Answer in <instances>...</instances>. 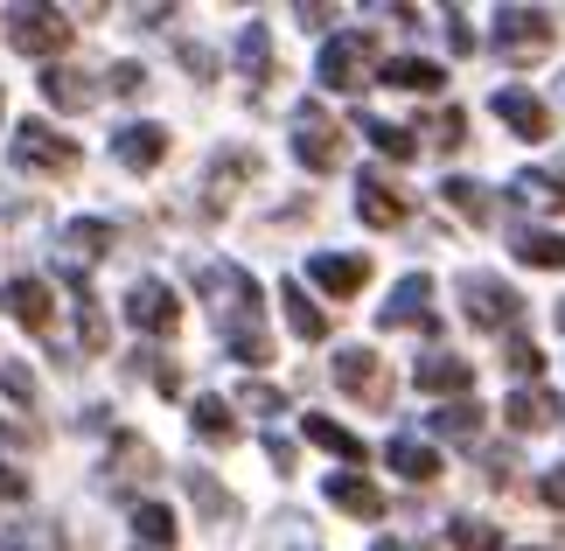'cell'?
Returning a JSON list of instances; mask_svg holds the SVG:
<instances>
[{
  "label": "cell",
  "instance_id": "31",
  "mask_svg": "<svg viewBox=\"0 0 565 551\" xmlns=\"http://www.w3.org/2000/svg\"><path fill=\"white\" fill-rule=\"evenodd\" d=\"M440 195H447V203H454V210L468 216V224H489V216H495V203L482 195V182H468V174H454V182H447Z\"/></svg>",
  "mask_w": 565,
  "mask_h": 551
},
{
  "label": "cell",
  "instance_id": "40",
  "mask_svg": "<svg viewBox=\"0 0 565 551\" xmlns=\"http://www.w3.org/2000/svg\"><path fill=\"white\" fill-rule=\"evenodd\" d=\"M113 92L119 98H140L147 92V71H140V63H119V71H113Z\"/></svg>",
  "mask_w": 565,
  "mask_h": 551
},
{
  "label": "cell",
  "instance_id": "20",
  "mask_svg": "<svg viewBox=\"0 0 565 551\" xmlns=\"http://www.w3.org/2000/svg\"><path fill=\"white\" fill-rule=\"evenodd\" d=\"M329 502H335V510H350V517H363V523L384 517V496L363 475H329Z\"/></svg>",
  "mask_w": 565,
  "mask_h": 551
},
{
  "label": "cell",
  "instance_id": "41",
  "mask_svg": "<svg viewBox=\"0 0 565 551\" xmlns=\"http://www.w3.org/2000/svg\"><path fill=\"white\" fill-rule=\"evenodd\" d=\"M245 405H252V412H287V399H279L273 384H245Z\"/></svg>",
  "mask_w": 565,
  "mask_h": 551
},
{
  "label": "cell",
  "instance_id": "5",
  "mask_svg": "<svg viewBox=\"0 0 565 551\" xmlns=\"http://www.w3.org/2000/svg\"><path fill=\"white\" fill-rule=\"evenodd\" d=\"M14 168H29V174H77V147L63 134H50L42 119H29V126H14Z\"/></svg>",
  "mask_w": 565,
  "mask_h": 551
},
{
  "label": "cell",
  "instance_id": "49",
  "mask_svg": "<svg viewBox=\"0 0 565 551\" xmlns=\"http://www.w3.org/2000/svg\"><path fill=\"white\" fill-rule=\"evenodd\" d=\"M558 98H565V84H558Z\"/></svg>",
  "mask_w": 565,
  "mask_h": 551
},
{
  "label": "cell",
  "instance_id": "48",
  "mask_svg": "<svg viewBox=\"0 0 565 551\" xmlns=\"http://www.w3.org/2000/svg\"><path fill=\"white\" fill-rule=\"evenodd\" d=\"M0 113H8V98H0Z\"/></svg>",
  "mask_w": 565,
  "mask_h": 551
},
{
  "label": "cell",
  "instance_id": "6",
  "mask_svg": "<svg viewBox=\"0 0 565 551\" xmlns=\"http://www.w3.org/2000/svg\"><path fill=\"white\" fill-rule=\"evenodd\" d=\"M8 42L21 56H56L63 42H71V21H63L56 8H14L8 14Z\"/></svg>",
  "mask_w": 565,
  "mask_h": 551
},
{
  "label": "cell",
  "instance_id": "1",
  "mask_svg": "<svg viewBox=\"0 0 565 551\" xmlns=\"http://www.w3.org/2000/svg\"><path fill=\"white\" fill-rule=\"evenodd\" d=\"M195 286L210 294V307H216V321H224V342H231V357L237 363H273V342H266V328H258V286H252V273L245 266H210L195 273Z\"/></svg>",
  "mask_w": 565,
  "mask_h": 551
},
{
  "label": "cell",
  "instance_id": "36",
  "mask_svg": "<svg viewBox=\"0 0 565 551\" xmlns=\"http://www.w3.org/2000/svg\"><path fill=\"white\" fill-rule=\"evenodd\" d=\"M134 531H140L147 544H175V517H168L161 502H140V510H134Z\"/></svg>",
  "mask_w": 565,
  "mask_h": 551
},
{
  "label": "cell",
  "instance_id": "35",
  "mask_svg": "<svg viewBox=\"0 0 565 551\" xmlns=\"http://www.w3.org/2000/svg\"><path fill=\"white\" fill-rule=\"evenodd\" d=\"M189 496L203 502V510H210L216 523H224V517H237V502H231V489H216V481H210L203 468H189Z\"/></svg>",
  "mask_w": 565,
  "mask_h": 551
},
{
  "label": "cell",
  "instance_id": "42",
  "mask_svg": "<svg viewBox=\"0 0 565 551\" xmlns=\"http://www.w3.org/2000/svg\"><path fill=\"white\" fill-rule=\"evenodd\" d=\"M447 42H454V56H468V50H475V29H468V14H447Z\"/></svg>",
  "mask_w": 565,
  "mask_h": 551
},
{
  "label": "cell",
  "instance_id": "27",
  "mask_svg": "<svg viewBox=\"0 0 565 551\" xmlns=\"http://www.w3.org/2000/svg\"><path fill=\"white\" fill-rule=\"evenodd\" d=\"M426 426L440 433V439H461V447H475V439H482V405H440Z\"/></svg>",
  "mask_w": 565,
  "mask_h": 551
},
{
  "label": "cell",
  "instance_id": "21",
  "mask_svg": "<svg viewBox=\"0 0 565 551\" xmlns=\"http://www.w3.org/2000/svg\"><path fill=\"white\" fill-rule=\"evenodd\" d=\"M279 307H287V328H294V336L300 342H321V336H329V315H321V307L308 300V294H300V286L287 279V286H279Z\"/></svg>",
  "mask_w": 565,
  "mask_h": 551
},
{
  "label": "cell",
  "instance_id": "7",
  "mask_svg": "<svg viewBox=\"0 0 565 551\" xmlns=\"http://www.w3.org/2000/svg\"><path fill=\"white\" fill-rule=\"evenodd\" d=\"M126 321L147 328V336H175V328H182V300L168 294L161 279H134V294H126Z\"/></svg>",
  "mask_w": 565,
  "mask_h": 551
},
{
  "label": "cell",
  "instance_id": "24",
  "mask_svg": "<svg viewBox=\"0 0 565 551\" xmlns=\"http://www.w3.org/2000/svg\"><path fill=\"white\" fill-rule=\"evenodd\" d=\"M524 266H545V273H565V237L558 231H516V245H510Z\"/></svg>",
  "mask_w": 565,
  "mask_h": 551
},
{
  "label": "cell",
  "instance_id": "10",
  "mask_svg": "<svg viewBox=\"0 0 565 551\" xmlns=\"http://www.w3.org/2000/svg\"><path fill=\"white\" fill-rule=\"evenodd\" d=\"M0 307H8L29 336H50V328H56V300H50L42 279H8V286H0Z\"/></svg>",
  "mask_w": 565,
  "mask_h": 551
},
{
  "label": "cell",
  "instance_id": "33",
  "mask_svg": "<svg viewBox=\"0 0 565 551\" xmlns=\"http://www.w3.org/2000/svg\"><path fill=\"white\" fill-rule=\"evenodd\" d=\"M447 544H454V551H495V544H503V531H495V523L461 517V523H447Z\"/></svg>",
  "mask_w": 565,
  "mask_h": 551
},
{
  "label": "cell",
  "instance_id": "2",
  "mask_svg": "<svg viewBox=\"0 0 565 551\" xmlns=\"http://www.w3.org/2000/svg\"><path fill=\"white\" fill-rule=\"evenodd\" d=\"M461 315L475 328H510V336H516L524 300H516V286H503L495 273H461Z\"/></svg>",
  "mask_w": 565,
  "mask_h": 551
},
{
  "label": "cell",
  "instance_id": "29",
  "mask_svg": "<svg viewBox=\"0 0 565 551\" xmlns=\"http://www.w3.org/2000/svg\"><path fill=\"white\" fill-rule=\"evenodd\" d=\"M516 203H531V210H552V216H565V182L558 174H516Z\"/></svg>",
  "mask_w": 565,
  "mask_h": 551
},
{
  "label": "cell",
  "instance_id": "4",
  "mask_svg": "<svg viewBox=\"0 0 565 551\" xmlns=\"http://www.w3.org/2000/svg\"><path fill=\"white\" fill-rule=\"evenodd\" d=\"M371 56H377V42L363 35V29H350V35H335L329 50H321L315 77L329 84V92H356V84H371Z\"/></svg>",
  "mask_w": 565,
  "mask_h": 551
},
{
  "label": "cell",
  "instance_id": "11",
  "mask_svg": "<svg viewBox=\"0 0 565 551\" xmlns=\"http://www.w3.org/2000/svg\"><path fill=\"white\" fill-rule=\"evenodd\" d=\"M426 300H433V279L426 273H405L398 286H391V300L377 307V321L384 328H433V307Z\"/></svg>",
  "mask_w": 565,
  "mask_h": 551
},
{
  "label": "cell",
  "instance_id": "3",
  "mask_svg": "<svg viewBox=\"0 0 565 551\" xmlns=\"http://www.w3.org/2000/svg\"><path fill=\"white\" fill-rule=\"evenodd\" d=\"M552 42H558V21L545 8H503V14H495V50H503L510 63L545 56Z\"/></svg>",
  "mask_w": 565,
  "mask_h": 551
},
{
  "label": "cell",
  "instance_id": "47",
  "mask_svg": "<svg viewBox=\"0 0 565 551\" xmlns=\"http://www.w3.org/2000/svg\"><path fill=\"white\" fill-rule=\"evenodd\" d=\"M371 551H419V544H405V538H377Z\"/></svg>",
  "mask_w": 565,
  "mask_h": 551
},
{
  "label": "cell",
  "instance_id": "45",
  "mask_svg": "<svg viewBox=\"0 0 565 551\" xmlns=\"http://www.w3.org/2000/svg\"><path fill=\"white\" fill-rule=\"evenodd\" d=\"M300 14V29H329V21H335V8H294Z\"/></svg>",
  "mask_w": 565,
  "mask_h": 551
},
{
  "label": "cell",
  "instance_id": "25",
  "mask_svg": "<svg viewBox=\"0 0 565 551\" xmlns=\"http://www.w3.org/2000/svg\"><path fill=\"white\" fill-rule=\"evenodd\" d=\"M440 63H426V56H391L384 63V84H398V92H440Z\"/></svg>",
  "mask_w": 565,
  "mask_h": 551
},
{
  "label": "cell",
  "instance_id": "9",
  "mask_svg": "<svg viewBox=\"0 0 565 551\" xmlns=\"http://www.w3.org/2000/svg\"><path fill=\"white\" fill-rule=\"evenodd\" d=\"M56 252H63V273L77 279L84 266H98V258L113 252V224H98V216H77V224H63Z\"/></svg>",
  "mask_w": 565,
  "mask_h": 551
},
{
  "label": "cell",
  "instance_id": "23",
  "mask_svg": "<svg viewBox=\"0 0 565 551\" xmlns=\"http://www.w3.org/2000/svg\"><path fill=\"white\" fill-rule=\"evenodd\" d=\"M300 433H308L315 447H329L335 460H363V439H356L350 426H335V418H321V412H308V418H300Z\"/></svg>",
  "mask_w": 565,
  "mask_h": 551
},
{
  "label": "cell",
  "instance_id": "15",
  "mask_svg": "<svg viewBox=\"0 0 565 551\" xmlns=\"http://www.w3.org/2000/svg\"><path fill=\"white\" fill-rule=\"evenodd\" d=\"M113 153H119L134 174L161 168V161H168V126H147V119H140V126H119V134H113Z\"/></svg>",
  "mask_w": 565,
  "mask_h": 551
},
{
  "label": "cell",
  "instance_id": "30",
  "mask_svg": "<svg viewBox=\"0 0 565 551\" xmlns=\"http://www.w3.org/2000/svg\"><path fill=\"white\" fill-rule=\"evenodd\" d=\"M147 475H154V447L126 433L119 447H113V481H147Z\"/></svg>",
  "mask_w": 565,
  "mask_h": 551
},
{
  "label": "cell",
  "instance_id": "12",
  "mask_svg": "<svg viewBox=\"0 0 565 551\" xmlns=\"http://www.w3.org/2000/svg\"><path fill=\"white\" fill-rule=\"evenodd\" d=\"M335 384L350 391V399H363V405L391 399V378H384V363L371 357V349H342V357H335Z\"/></svg>",
  "mask_w": 565,
  "mask_h": 551
},
{
  "label": "cell",
  "instance_id": "39",
  "mask_svg": "<svg viewBox=\"0 0 565 551\" xmlns=\"http://www.w3.org/2000/svg\"><path fill=\"white\" fill-rule=\"evenodd\" d=\"M433 140H440V147H461V140H468V119H461V113L447 105V113L433 119Z\"/></svg>",
  "mask_w": 565,
  "mask_h": 551
},
{
  "label": "cell",
  "instance_id": "43",
  "mask_svg": "<svg viewBox=\"0 0 565 551\" xmlns=\"http://www.w3.org/2000/svg\"><path fill=\"white\" fill-rule=\"evenodd\" d=\"M266 460H273L279 475H287V468H294V439H279V433H266Z\"/></svg>",
  "mask_w": 565,
  "mask_h": 551
},
{
  "label": "cell",
  "instance_id": "34",
  "mask_svg": "<svg viewBox=\"0 0 565 551\" xmlns=\"http://www.w3.org/2000/svg\"><path fill=\"white\" fill-rule=\"evenodd\" d=\"M503 363H510V370H516V378H524V384H537V378H545V349H537L531 336H510Z\"/></svg>",
  "mask_w": 565,
  "mask_h": 551
},
{
  "label": "cell",
  "instance_id": "13",
  "mask_svg": "<svg viewBox=\"0 0 565 551\" xmlns=\"http://www.w3.org/2000/svg\"><path fill=\"white\" fill-rule=\"evenodd\" d=\"M489 105H495V119H503L516 140H552V113H545V98H531V92H516V84H510V92H495Z\"/></svg>",
  "mask_w": 565,
  "mask_h": 551
},
{
  "label": "cell",
  "instance_id": "37",
  "mask_svg": "<svg viewBox=\"0 0 565 551\" xmlns=\"http://www.w3.org/2000/svg\"><path fill=\"white\" fill-rule=\"evenodd\" d=\"M77 328H84V357H105V315L92 294H77Z\"/></svg>",
  "mask_w": 565,
  "mask_h": 551
},
{
  "label": "cell",
  "instance_id": "18",
  "mask_svg": "<svg viewBox=\"0 0 565 551\" xmlns=\"http://www.w3.org/2000/svg\"><path fill=\"white\" fill-rule=\"evenodd\" d=\"M42 98H50L56 113H84V105L98 98V84L84 71H71V63H50V71H42Z\"/></svg>",
  "mask_w": 565,
  "mask_h": 551
},
{
  "label": "cell",
  "instance_id": "14",
  "mask_svg": "<svg viewBox=\"0 0 565 551\" xmlns=\"http://www.w3.org/2000/svg\"><path fill=\"white\" fill-rule=\"evenodd\" d=\"M308 279L321 286V294L350 300V294H363V279H371V258H342V252H315V258H308Z\"/></svg>",
  "mask_w": 565,
  "mask_h": 551
},
{
  "label": "cell",
  "instance_id": "44",
  "mask_svg": "<svg viewBox=\"0 0 565 551\" xmlns=\"http://www.w3.org/2000/svg\"><path fill=\"white\" fill-rule=\"evenodd\" d=\"M537 496H545V502H552V510H565V468H552L545 481H537Z\"/></svg>",
  "mask_w": 565,
  "mask_h": 551
},
{
  "label": "cell",
  "instance_id": "46",
  "mask_svg": "<svg viewBox=\"0 0 565 551\" xmlns=\"http://www.w3.org/2000/svg\"><path fill=\"white\" fill-rule=\"evenodd\" d=\"M0 496H8V502H21V496H29V481H21L14 468H0Z\"/></svg>",
  "mask_w": 565,
  "mask_h": 551
},
{
  "label": "cell",
  "instance_id": "19",
  "mask_svg": "<svg viewBox=\"0 0 565 551\" xmlns=\"http://www.w3.org/2000/svg\"><path fill=\"white\" fill-rule=\"evenodd\" d=\"M552 412H558V399H552V391H537V384H516V391H510V405H503V418H510L516 433H545V426H552Z\"/></svg>",
  "mask_w": 565,
  "mask_h": 551
},
{
  "label": "cell",
  "instance_id": "28",
  "mask_svg": "<svg viewBox=\"0 0 565 551\" xmlns=\"http://www.w3.org/2000/svg\"><path fill=\"white\" fill-rule=\"evenodd\" d=\"M237 63H245V77H252V84H266V77H273V35H266V21H252V29L237 35Z\"/></svg>",
  "mask_w": 565,
  "mask_h": 551
},
{
  "label": "cell",
  "instance_id": "26",
  "mask_svg": "<svg viewBox=\"0 0 565 551\" xmlns=\"http://www.w3.org/2000/svg\"><path fill=\"white\" fill-rule=\"evenodd\" d=\"M384 460H391V468H398L405 481H433V475H440V454H433V447H419V439H391V447H384Z\"/></svg>",
  "mask_w": 565,
  "mask_h": 551
},
{
  "label": "cell",
  "instance_id": "8",
  "mask_svg": "<svg viewBox=\"0 0 565 551\" xmlns=\"http://www.w3.org/2000/svg\"><path fill=\"white\" fill-rule=\"evenodd\" d=\"M294 153H300V168H315V174H335L342 168V134L315 113V105L294 119Z\"/></svg>",
  "mask_w": 565,
  "mask_h": 551
},
{
  "label": "cell",
  "instance_id": "17",
  "mask_svg": "<svg viewBox=\"0 0 565 551\" xmlns=\"http://www.w3.org/2000/svg\"><path fill=\"white\" fill-rule=\"evenodd\" d=\"M356 216L363 224H377V231H398L405 224V195L384 182V174H363V189H356Z\"/></svg>",
  "mask_w": 565,
  "mask_h": 551
},
{
  "label": "cell",
  "instance_id": "16",
  "mask_svg": "<svg viewBox=\"0 0 565 551\" xmlns=\"http://www.w3.org/2000/svg\"><path fill=\"white\" fill-rule=\"evenodd\" d=\"M419 391H433V399H447V391H468L475 384V363L468 357H454V349H433V357H419Z\"/></svg>",
  "mask_w": 565,
  "mask_h": 551
},
{
  "label": "cell",
  "instance_id": "22",
  "mask_svg": "<svg viewBox=\"0 0 565 551\" xmlns=\"http://www.w3.org/2000/svg\"><path fill=\"white\" fill-rule=\"evenodd\" d=\"M189 426H195V439H210V447H231V439H237V418H231L224 399H195L189 405Z\"/></svg>",
  "mask_w": 565,
  "mask_h": 551
},
{
  "label": "cell",
  "instance_id": "32",
  "mask_svg": "<svg viewBox=\"0 0 565 551\" xmlns=\"http://www.w3.org/2000/svg\"><path fill=\"white\" fill-rule=\"evenodd\" d=\"M363 134H371V147L391 153V161H412V153H419V140H412L405 126H391V119H363Z\"/></svg>",
  "mask_w": 565,
  "mask_h": 551
},
{
  "label": "cell",
  "instance_id": "38",
  "mask_svg": "<svg viewBox=\"0 0 565 551\" xmlns=\"http://www.w3.org/2000/svg\"><path fill=\"white\" fill-rule=\"evenodd\" d=\"M0 391H8V399H14V405H35V370L8 357V363H0Z\"/></svg>",
  "mask_w": 565,
  "mask_h": 551
}]
</instances>
